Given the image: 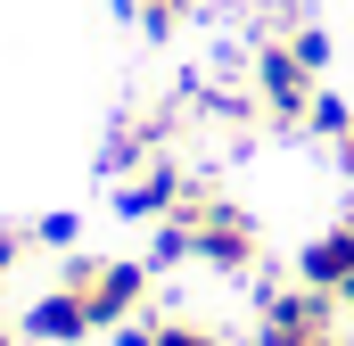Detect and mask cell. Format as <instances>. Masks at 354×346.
<instances>
[{
	"label": "cell",
	"mask_w": 354,
	"mask_h": 346,
	"mask_svg": "<svg viewBox=\"0 0 354 346\" xmlns=\"http://www.w3.org/2000/svg\"><path fill=\"white\" fill-rule=\"evenodd\" d=\"M115 346H157V313H140V322H124V330H115Z\"/></svg>",
	"instance_id": "obj_12"
},
{
	"label": "cell",
	"mask_w": 354,
	"mask_h": 346,
	"mask_svg": "<svg viewBox=\"0 0 354 346\" xmlns=\"http://www.w3.org/2000/svg\"><path fill=\"white\" fill-rule=\"evenodd\" d=\"M322 66H330L322 25H280V33H264V50H256V116L280 124V132H313Z\"/></svg>",
	"instance_id": "obj_1"
},
{
	"label": "cell",
	"mask_w": 354,
	"mask_h": 346,
	"mask_svg": "<svg viewBox=\"0 0 354 346\" xmlns=\"http://www.w3.org/2000/svg\"><path fill=\"white\" fill-rule=\"evenodd\" d=\"M75 239H83L75 215H41V223H33V248H75Z\"/></svg>",
	"instance_id": "obj_10"
},
{
	"label": "cell",
	"mask_w": 354,
	"mask_h": 346,
	"mask_svg": "<svg viewBox=\"0 0 354 346\" xmlns=\"http://www.w3.org/2000/svg\"><path fill=\"white\" fill-rule=\"evenodd\" d=\"M181 223H189L198 264H214V272H231V280H248V272L264 264V231H256V215H248L231 190H214V181H198V190L181 198Z\"/></svg>",
	"instance_id": "obj_2"
},
{
	"label": "cell",
	"mask_w": 354,
	"mask_h": 346,
	"mask_svg": "<svg viewBox=\"0 0 354 346\" xmlns=\"http://www.w3.org/2000/svg\"><path fill=\"white\" fill-rule=\"evenodd\" d=\"M346 305L330 289H305V280H272L264 305H256V346H346Z\"/></svg>",
	"instance_id": "obj_3"
},
{
	"label": "cell",
	"mask_w": 354,
	"mask_h": 346,
	"mask_svg": "<svg viewBox=\"0 0 354 346\" xmlns=\"http://www.w3.org/2000/svg\"><path fill=\"white\" fill-rule=\"evenodd\" d=\"M189 190H198V181H189V173H181L165 149H157V157H140V165L124 173V198H115V206H124V215L165 223V215H181V198H189Z\"/></svg>",
	"instance_id": "obj_6"
},
{
	"label": "cell",
	"mask_w": 354,
	"mask_h": 346,
	"mask_svg": "<svg viewBox=\"0 0 354 346\" xmlns=\"http://www.w3.org/2000/svg\"><path fill=\"white\" fill-rule=\"evenodd\" d=\"M330 149H338V165H346V181H354V124L338 132V140H330Z\"/></svg>",
	"instance_id": "obj_13"
},
{
	"label": "cell",
	"mask_w": 354,
	"mask_h": 346,
	"mask_svg": "<svg viewBox=\"0 0 354 346\" xmlns=\"http://www.w3.org/2000/svg\"><path fill=\"white\" fill-rule=\"evenodd\" d=\"M157 346H231V338L206 330V322H189V313H165V322H157Z\"/></svg>",
	"instance_id": "obj_8"
},
{
	"label": "cell",
	"mask_w": 354,
	"mask_h": 346,
	"mask_svg": "<svg viewBox=\"0 0 354 346\" xmlns=\"http://www.w3.org/2000/svg\"><path fill=\"white\" fill-rule=\"evenodd\" d=\"M17 330H25L33 346H75V338H91L99 322H91V305L75 297V289H41V297L17 313Z\"/></svg>",
	"instance_id": "obj_7"
},
{
	"label": "cell",
	"mask_w": 354,
	"mask_h": 346,
	"mask_svg": "<svg viewBox=\"0 0 354 346\" xmlns=\"http://www.w3.org/2000/svg\"><path fill=\"white\" fill-rule=\"evenodd\" d=\"M297 280H305V289H330V297L354 313V215L305 239V256H297Z\"/></svg>",
	"instance_id": "obj_5"
},
{
	"label": "cell",
	"mask_w": 354,
	"mask_h": 346,
	"mask_svg": "<svg viewBox=\"0 0 354 346\" xmlns=\"http://www.w3.org/2000/svg\"><path fill=\"white\" fill-rule=\"evenodd\" d=\"M58 289L83 297L99 330H124V322H140V305H149V272H140L132 256H75V248H66Z\"/></svg>",
	"instance_id": "obj_4"
},
{
	"label": "cell",
	"mask_w": 354,
	"mask_h": 346,
	"mask_svg": "<svg viewBox=\"0 0 354 346\" xmlns=\"http://www.w3.org/2000/svg\"><path fill=\"white\" fill-rule=\"evenodd\" d=\"M25 256H33V223H0V280H8Z\"/></svg>",
	"instance_id": "obj_9"
},
{
	"label": "cell",
	"mask_w": 354,
	"mask_h": 346,
	"mask_svg": "<svg viewBox=\"0 0 354 346\" xmlns=\"http://www.w3.org/2000/svg\"><path fill=\"white\" fill-rule=\"evenodd\" d=\"M140 17H149V25H157V33H174L181 17H189V0H140Z\"/></svg>",
	"instance_id": "obj_11"
}]
</instances>
